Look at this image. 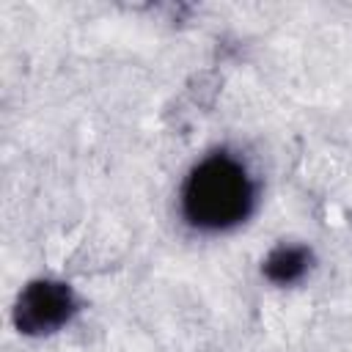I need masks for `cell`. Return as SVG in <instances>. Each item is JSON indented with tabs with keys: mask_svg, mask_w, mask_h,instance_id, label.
Returning a JSON list of instances; mask_svg holds the SVG:
<instances>
[{
	"mask_svg": "<svg viewBox=\"0 0 352 352\" xmlns=\"http://www.w3.org/2000/svg\"><path fill=\"white\" fill-rule=\"evenodd\" d=\"M179 204L187 226L220 234L250 217L256 206V184L242 160L228 151H214L187 173Z\"/></svg>",
	"mask_w": 352,
	"mask_h": 352,
	"instance_id": "obj_1",
	"label": "cell"
},
{
	"mask_svg": "<svg viewBox=\"0 0 352 352\" xmlns=\"http://www.w3.org/2000/svg\"><path fill=\"white\" fill-rule=\"evenodd\" d=\"M77 314V294L60 280H30L14 305V324L25 336H50Z\"/></svg>",
	"mask_w": 352,
	"mask_h": 352,
	"instance_id": "obj_2",
	"label": "cell"
},
{
	"mask_svg": "<svg viewBox=\"0 0 352 352\" xmlns=\"http://www.w3.org/2000/svg\"><path fill=\"white\" fill-rule=\"evenodd\" d=\"M311 261L314 256L305 245H278L261 261V272L275 286H292L305 278V272L311 270Z\"/></svg>",
	"mask_w": 352,
	"mask_h": 352,
	"instance_id": "obj_3",
	"label": "cell"
}]
</instances>
